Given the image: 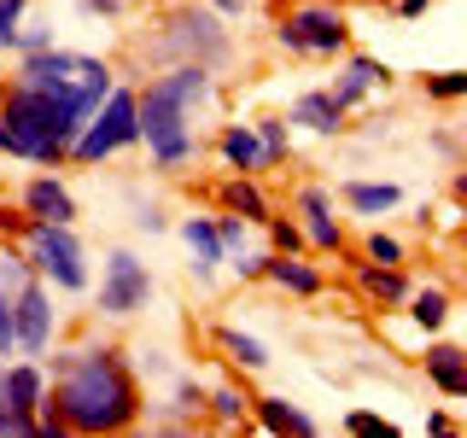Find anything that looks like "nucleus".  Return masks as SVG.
<instances>
[{
	"instance_id": "35",
	"label": "nucleus",
	"mask_w": 467,
	"mask_h": 438,
	"mask_svg": "<svg viewBox=\"0 0 467 438\" xmlns=\"http://www.w3.org/2000/svg\"><path fill=\"white\" fill-rule=\"evenodd\" d=\"M216 6H228V12H234V6H240V0H216Z\"/></svg>"
},
{
	"instance_id": "19",
	"label": "nucleus",
	"mask_w": 467,
	"mask_h": 438,
	"mask_svg": "<svg viewBox=\"0 0 467 438\" xmlns=\"http://www.w3.org/2000/svg\"><path fill=\"white\" fill-rule=\"evenodd\" d=\"M182 234H187V245L199 252V269L211 275L216 263H223V245H216V223H204V216H193V223H187Z\"/></svg>"
},
{
	"instance_id": "11",
	"label": "nucleus",
	"mask_w": 467,
	"mask_h": 438,
	"mask_svg": "<svg viewBox=\"0 0 467 438\" xmlns=\"http://www.w3.org/2000/svg\"><path fill=\"white\" fill-rule=\"evenodd\" d=\"M427 374H432V386L444 391V398H462L467 391V362H462L456 345H432L427 350Z\"/></svg>"
},
{
	"instance_id": "26",
	"label": "nucleus",
	"mask_w": 467,
	"mask_h": 438,
	"mask_svg": "<svg viewBox=\"0 0 467 438\" xmlns=\"http://www.w3.org/2000/svg\"><path fill=\"white\" fill-rule=\"evenodd\" d=\"M216 245H223V252H240V245H245V223H240V211H228L223 223H216Z\"/></svg>"
},
{
	"instance_id": "34",
	"label": "nucleus",
	"mask_w": 467,
	"mask_h": 438,
	"mask_svg": "<svg viewBox=\"0 0 467 438\" xmlns=\"http://www.w3.org/2000/svg\"><path fill=\"white\" fill-rule=\"evenodd\" d=\"M398 12H409V18H415V12H427V0H398Z\"/></svg>"
},
{
	"instance_id": "2",
	"label": "nucleus",
	"mask_w": 467,
	"mask_h": 438,
	"mask_svg": "<svg viewBox=\"0 0 467 438\" xmlns=\"http://www.w3.org/2000/svg\"><path fill=\"white\" fill-rule=\"evenodd\" d=\"M204 94H211V70H204V65H175L170 77H158L135 99L140 135H146V146H152L158 164H182V158H193L187 111H193V99H204Z\"/></svg>"
},
{
	"instance_id": "28",
	"label": "nucleus",
	"mask_w": 467,
	"mask_h": 438,
	"mask_svg": "<svg viewBox=\"0 0 467 438\" xmlns=\"http://www.w3.org/2000/svg\"><path fill=\"white\" fill-rule=\"evenodd\" d=\"M6 350H18V333H12V298L0 292V357H6Z\"/></svg>"
},
{
	"instance_id": "3",
	"label": "nucleus",
	"mask_w": 467,
	"mask_h": 438,
	"mask_svg": "<svg viewBox=\"0 0 467 438\" xmlns=\"http://www.w3.org/2000/svg\"><path fill=\"white\" fill-rule=\"evenodd\" d=\"M140 141V117H135V94L129 88H111L106 99H99V111L88 117L77 129V141H70V152L82 158V164H99V158L123 152V146Z\"/></svg>"
},
{
	"instance_id": "30",
	"label": "nucleus",
	"mask_w": 467,
	"mask_h": 438,
	"mask_svg": "<svg viewBox=\"0 0 467 438\" xmlns=\"http://www.w3.org/2000/svg\"><path fill=\"white\" fill-rule=\"evenodd\" d=\"M175 403H182V409H193V415H199V409H204V391L193 386V380H182V391H175Z\"/></svg>"
},
{
	"instance_id": "1",
	"label": "nucleus",
	"mask_w": 467,
	"mask_h": 438,
	"mask_svg": "<svg viewBox=\"0 0 467 438\" xmlns=\"http://www.w3.org/2000/svg\"><path fill=\"white\" fill-rule=\"evenodd\" d=\"M41 433H117L135 421V380L117 350H65Z\"/></svg>"
},
{
	"instance_id": "24",
	"label": "nucleus",
	"mask_w": 467,
	"mask_h": 438,
	"mask_svg": "<svg viewBox=\"0 0 467 438\" xmlns=\"http://www.w3.org/2000/svg\"><path fill=\"white\" fill-rule=\"evenodd\" d=\"M257 141H263V158L275 164V158L286 152V123H275V117H263V123H257Z\"/></svg>"
},
{
	"instance_id": "32",
	"label": "nucleus",
	"mask_w": 467,
	"mask_h": 438,
	"mask_svg": "<svg viewBox=\"0 0 467 438\" xmlns=\"http://www.w3.org/2000/svg\"><path fill=\"white\" fill-rule=\"evenodd\" d=\"M0 433H18L12 427V409H6V369H0Z\"/></svg>"
},
{
	"instance_id": "8",
	"label": "nucleus",
	"mask_w": 467,
	"mask_h": 438,
	"mask_svg": "<svg viewBox=\"0 0 467 438\" xmlns=\"http://www.w3.org/2000/svg\"><path fill=\"white\" fill-rule=\"evenodd\" d=\"M6 409H12V427L18 433H41V409H47V380H41L36 362L6 374Z\"/></svg>"
},
{
	"instance_id": "5",
	"label": "nucleus",
	"mask_w": 467,
	"mask_h": 438,
	"mask_svg": "<svg viewBox=\"0 0 467 438\" xmlns=\"http://www.w3.org/2000/svg\"><path fill=\"white\" fill-rule=\"evenodd\" d=\"M275 36H281L286 53H333V47H345L350 24L333 0H304V6H292L286 18L275 24Z\"/></svg>"
},
{
	"instance_id": "23",
	"label": "nucleus",
	"mask_w": 467,
	"mask_h": 438,
	"mask_svg": "<svg viewBox=\"0 0 467 438\" xmlns=\"http://www.w3.org/2000/svg\"><path fill=\"white\" fill-rule=\"evenodd\" d=\"M245 409H252V398H245V391H234V386L211 391V415H216V421H228V427H234V421L245 415Z\"/></svg>"
},
{
	"instance_id": "25",
	"label": "nucleus",
	"mask_w": 467,
	"mask_h": 438,
	"mask_svg": "<svg viewBox=\"0 0 467 438\" xmlns=\"http://www.w3.org/2000/svg\"><path fill=\"white\" fill-rule=\"evenodd\" d=\"M29 0H0V47H12L18 41V18H24Z\"/></svg>"
},
{
	"instance_id": "15",
	"label": "nucleus",
	"mask_w": 467,
	"mask_h": 438,
	"mask_svg": "<svg viewBox=\"0 0 467 438\" xmlns=\"http://www.w3.org/2000/svg\"><path fill=\"white\" fill-rule=\"evenodd\" d=\"M257 421H263L269 433H298V438L316 433V421L304 415V409H292L286 398H257Z\"/></svg>"
},
{
	"instance_id": "7",
	"label": "nucleus",
	"mask_w": 467,
	"mask_h": 438,
	"mask_svg": "<svg viewBox=\"0 0 467 438\" xmlns=\"http://www.w3.org/2000/svg\"><path fill=\"white\" fill-rule=\"evenodd\" d=\"M12 333H18V350L41 357L53 339V304H47V287L36 281H18V298H12Z\"/></svg>"
},
{
	"instance_id": "4",
	"label": "nucleus",
	"mask_w": 467,
	"mask_h": 438,
	"mask_svg": "<svg viewBox=\"0 0 467 438\" xmlns=\"http://www.w3.org/2000/svg\"><path fill=\"white\" fill-rule=\"evenodd\" d=\"M29 263H36L53 287H65V292H82L88 287L82 240L70 234V223H29Z\"/></svg>"
},
{
	"instance_id": "9",
	"label": "nucleus",
	"mask_w": 467,
	"mask_h": 438,
	"mask_svg": "<svg viewBox=\"0 0 467 438\" xmlns=\"http://www.w3.org/2000/svg\"><path fill=\"white\" fill-rule=\"evenodd\" d=\"M24 204H29V216H36V223H70V216H77V199H70L65 187L53 182V175L29 182V187H24Z\"/></svg>"
},
{
	"instance_id": "6",
	"label": "nucleus",
	"mask_w": 467,
	"mask_h": 438,
	"mask_svg": "<svg viewBox=\"0 0 467 438\" xmlns=\"http://www.w3.org/2000/svg\"><path fill=\"white\" fill-rule=\"evenodd\" d=\"M152 298V275L135 252H111L106 257V281H99V310L106 316H135Z\"/></svg>"
},
{
	"instance_id": "16",
	"label": "nucleus",
	"mask_w": 467,
	"mask_h": 438,
	"mask_svg": "<svg viewBox=\"0 0 467 438\" xmlns=\"http://www.w3.org/2000/svg\"><path fill=\"white\" fill-rule=\"evenodd\" d=\"M257 275H269V281L286 287V292H321V275L304 269V263H292V257H263Z\"/></svg>"
},
{
	"instance_id": "13",
	"label": "nucleus",
	"mask_w": 467,
	"mask_h": 438,
	"mask_svg": "<svg viewBox=\"0 0 467 438\" xmlns=\"http://www.w3.org/2000/svg\"><path fill=\"white\" fill-rule=\"evenodd\" d=\"M298 211H304V234H310L316 245H339V223H333L327 193H321V187H304V193H298Z\"/></svg>"
},
{
	"instance_id": "18",
	"label": "nucleus",
	"mask_w": 467,
	"mask_h": 438,
	"mask_svg": "<svg viewBox=\"0 0 467 438\" xmlns=\"http://www.w3.org/2000/svg\"><path fill=\"white\" fill-rule=\"evenodd\" d=\"M345 199H350V211L379 216V211H391V204H398V187H391V182H350Z\"/></svg>"
},
{
	"instance_id": "14",
	"label": "nucleus",
	"mask_w": 467,
	"mask_h": 438,
	"mask_svg": "<svg viewBox=\"0 0 467 438\" xmlns=\"http://www.w3.org/2000/svg\"><path fill=\"white\" fill-rule=\"evenodd\" d=\"M223 158L234 170H263L269 158H263V141H257V129L252 123H234V129H223Z\"/></svg>"
},
{
	"instance_id": "21",
	"label": "nucleus",
	"mask_w": 467,
	"mask_h": 438,
	"mask_svg": "<svg viewBox=\"0 0 467 438\" xmlns=\"http://www.w3.org/2000/svg\"><path fill=\"white\" fill-rule=\"evenodd\" d=\"M223 204H228V211H245V216H257V223L269 216V204H263V193H257L252 182H228V187H223Z\"/></svg>"
},
{
	"instance_id": "22",
	"label": "nucleus",
	"mask_w": 467,
	"mask_h": 438,
	"mask_svg": "<svg viewBox=\"0 0 467 438\" xmlns=\"http://www.w3.org/2000/svg\"><path fill=\"white\" fill-rule=\"evenodd\" d=\"M409 316H415L420 328L432 333V328H444V316H450V298H444V292H432V287H427V292H415V310H409Z\"/></svg>"
},
{
	"instance_id": "12",
	"label": "nucleus",
	"mask_w": 467,
	"mask_h": 438,
	"mask_svg": "<svg viewBox=\"0 0 467 438\" xmlns=\"http://www.w3.org/2000/svg\"><path fill=\"white\" fill-rule=\"evenodd\" d=\"M379 82H386V65H379V58H350L345 77H339V88H333V99H339V106H357V99L374 94Z\"/></svg>"
},
{
	"instance_id": "29",
	"label": "nucleus",
	"mask_w": 467,
	"mask_h": 438,
	"mask_svg": "<svg viewBox=\"0 0 467 438\" xmlns=\"http://www.w3.org/2000/svg\"><path fill=\"white\" fill-rule=\"evenodd\" d=\"M350 433H368V438H391L386 421H374V415H350Z\"/></svg>"
},
{
	"instance_id": "20",
	"label": "nucleus",
	"mask_w": 467,
	"mask_h": 438,
	"mask_svg": "<svg viewBox=\"0 0 467 438\" xmlns=\"http://www.w3.org/2000/svg\"><path fill=\"white\" fill-rule=\"evenodd\" d=\"M223 350H228L234 362H240V369H263V362H269V350H263L252 333H234V328L223 333Z\"/></svg>"
},
{
	"instance_id": "17",
	"label": "nucleus",
	"mask_w": 467,
	"mask_h": 438,
	"mask_svg": "<svg viewBox=\"0 0 467 438\" xmlns=\"http://www.w3.org/2000/svg\"><path fill=\"white\" fill-rule=\"evenodd\" d=\"M357 281H362V292H368V298H379V304H398L403 292H409L403 275H398V263H368Z\"/></svg>"
},
{
	"instance_id": "27",
	"label": "nucleus",
	"mask_w": 467,
	"mask_h": 438,
	"mask_svg": "<svg viewBox=\"0 0 467 438\" xmlns=\"http://www.w3.org/2000/svg\"><path fill=\"white\" fill-rule=\"evenodd\" d=\"M398 257H403V245L391 240V234H374L368 240V263H398Z\"/></svg>"
},
{
	"instance_id": "10",
	"label": "nucleus",
	"mask_w": 467,
	"mask_h": 438,
	"mask_svg": "<svg viewBox=\"0 0 467 438\" xmlns=\"http://www.w3.org/2000/svg\"><path fill=\"white\" fill-rule=\"evenodd\" d=\"M339 111L345 106L327 94V88H310V94L292 99V123H304L310 135H333V129H339Z\"/></svg>"
},
{
	"instance_id": "31",
	"label": "nucleus",
	"mask_w": 467,
	"mask_h": 438,
	"mask_svg": "<svg viewBox=\"0 0 467 438\" xmlns=\"http://www.w3.org/2000/svg\"><path fill=\"white\" fill-rule=\"evenodd\" d=\"M432 94H444V99H456V94H462V77H456V70H444V77H438V82H432Z\"/></svg>"
},
{
	"instance_id": "33",
	"label": "nucleus",
	"mask_w": 467,
	"mask_h": 438,
	"mask_svg": "<svg viewBox=\"0 0 467 438\" xmlns=\"http://www.w3.org/2000/svg\"><path fill=\"white\" fill-rule=\"evenodd\" d=\"M275 240H281L286 252H292V245H298V228H292V223H275Z\"/></svg>"
}]
</instances>
